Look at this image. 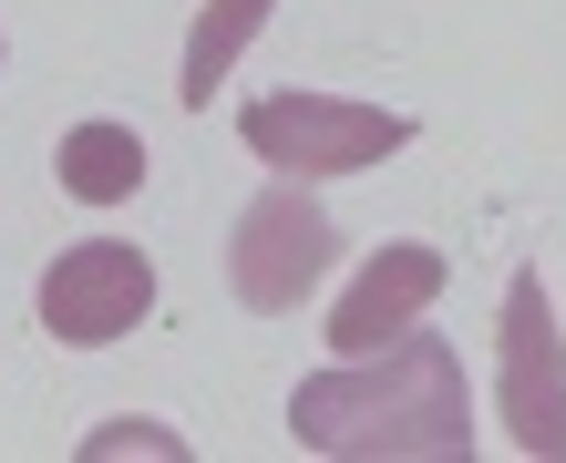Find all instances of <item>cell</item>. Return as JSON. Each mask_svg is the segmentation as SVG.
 Masks as SVG:
<instances>
[{"label":"cell","instance_id":"obj_1","mask_svg":"<svg viewBox=\"0 0 566 463\" xmlns=\"http://www.w3.org/2000/svg\"><path fill=\"white\" fill-rule=\"evenodd\" d=\"M289 443L329 463H463L474 453V391H463L453 340L412 319L402 340L310 371L289 391Z\"/></svg>","mask_w":566,"mask_h":463},{"label":"cell","instance_id":"obj_2","mask_svg":"<svg viewBox=\"0 0 566 463\" xmlns=\"http://www.w3.org/2000/svg\"><path fill=\"white\" fill-rule=\"evenodd\" d=\"M238 135L269 176L310 186V176H371V165H391L412 145V114L360 104V93H258L238 114Z\"/></svg>","mask_w":566,"mask_h":463},{"label":"cell","instance_id":"obj_3","mask_svg":"<svg viewBox=\"0 0 566 463\" xmlns=\"http://www.w3.org/2000/svg\"><path fill=\"white\" fill-rule=\"evenodd\" d=\"M329 257H340V227L289 176L258 186L238 207V227H227V288H238V309H258V319H289L298 299H319Z\"/></svg>","mask_w":566,"mask_h":463},{"label":"cell","instance_id":"obj_4","mask_svg":"<svg viewBox=\"0 0 566 463\" xmlns=\"http://www.w3.org/2000/svg\"><path fill=\"white\" fill-rule=\"evenodd\" d=\"M494 412H505L515 453L566 463V329L536 269L505 278V319H494Z\"/></svg>","mask_w":566,"mask_h":463},{"label":"cell","instance_id":"obj_5","mask_svg":"<svg viewBox=\"0 0 566 463\" xmlns=\"http://www.w3.org/2000/svg\"><path fill=\"white\" fill-rule=\"evenodd\" d=\"M31 309H42V329L62 350H114V340H135L155 319V257L124 248V238H83V248H62L42 269Z\"/></svg>","mask_w":566,"mask_h":463},{"label":"cell","instance_id":"obj_6","mask_svg":"<svg viewBox=\"0 0 566 463\" xmlns=\"http://www.w3.org/2000/svg\"><path fill=\"white\" fill-rule=\"evenodd\" d=\"M443 278H453V257L443 248H422V238H391L360 257V278L329 299V350L360 360V350H381V340H402V329L443 299Z\"/></svg>","mask_w":566,"mask_h":463},{"label":"cell","instance_id":"obj_7","mask_svg":"<svg viewBox=\"0 0 566 463\" xmlns=\"http://www.w3.org/2000/svg\"><path fill=\"white\" fill-rule=\"evenodd\" d=\"M269 11H279V0H207V11H196L186 62H176V104L186 114H207L217 93H227V73H238V52L269 31Z\"/></svg>","mask_w":566,"mask_h":463},{"label":"cell","instance_id":"obj_8","mask_svg":"<svg viewBox=\"0 0 566 463\" xmlns=\"http://www.w3.org/2000/svg\"><path fill=\"white\" fill-rule=\"evenodd\" d=\"M52 186L83 196V207H124V196L145 186V145L135 124H73V135L52 145Z\"/></svg>","mask_w":566,"mask_h":463},{"label":"cell","instance_id":"obj_9","mask_svg":"<svg viewBox=\"0 0 566 463\" xmlns=\"http://www.w3.org/2000/svg\"><path fill=\"white\" fill-rule=\"evenodd\" d=\"M0 52H11V42H0Z\"/></svg>","mask_w":566,"mask_h":463}]
</instances>
